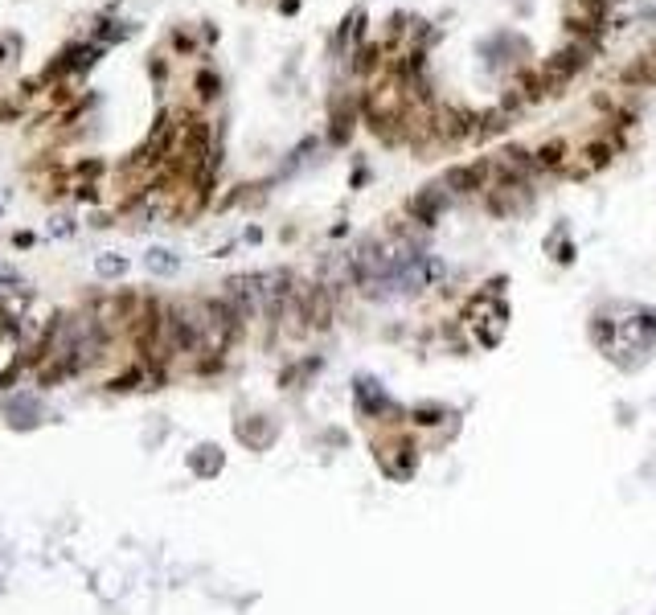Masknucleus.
I'll return each instance as SVG.
<instances>
[{
	"label": "nucleus",
	"instance_id": "423d86ee",
	"mask_svg": "<svg viewBox=\"0 0 656 615\" xmlns=\"http://www.w3.org/2000/svg\"><path fill=\"white\" fill-rule=\"evenodd\" d=\"M123 271H127L123 259H115V254H103V259H99V275H111V279H115V275H123Z\"/></svg>",
	"mask_w": 656,
	"mask_h": 615
},
{
	"label": "nucleus",
	"instance_id": "7ed1b4c3",
	"mask_svg": "<svg viewBox=\"0 0 656 615\" xmlns=\"http://www.w3.org/2000/svg\"><path fill=\"white\" fill-rule=\"evenodd\" d=\"M193 90H197V99H201V103H214V99L222 94V78H218V70H197Z\"/></svg>",
	"mask_w": 656,
	"mask_h": 615
},
{
	"label": "nucleus",
	"instance_id": "6e6552de",
	"mask_svg": "<svg viewBox=\"0 0 656 615\" xmlns=\"http://www.w3.org/2000/svg\"><path fill=\"white\" fill-rule=\"evenodd\" d=\"M172 50L176 54H193V37L189 33H172Z\"/></svg>",
	"mask_w": 656,
	"mask_h": 615
},
{
	"label": "nucleus",
	"instance_id": "9d476101",
	"mask_svg": "<svg viewBox=\"0 0 656 615\" xmlns=\"http://www.w3.org/2000/svg\"><path fill=\"white\" fill-rule=\"evenodd\" d=\"M300 8V0H279V12H296Z\"/></svg>",
	"mask_w": 656,
	"mask_h": 615
},
{
	"label": "nucleus",
	"instance_id": "20e7f679",
	"mask_svg": "<svg viewBox=\"0 0 656 615\" xmlns=\"http://www.w3.org/2000/svg\"><path fill=\"white\" fill-rule=\"evenodd\" d=\"M562 160H566V148H562V144H542L537 156H533L537 168H562Z\"/></svg>",
	"mask_w": 656,
	"mask_h": 615
},
{
	"label": "nucleus",
	"instance_id": "9b49d317",
	"mask_svg": "<svg viewBox=\"0 0 656 615\" xmlns=\"http://www.w3.org/2000/svg\"><path fill=\"white\" fill-rule=\"evenodd\" d=\"M4 58H8V46H4V41H0V62H4Z\"/></svg>",
	"mask_w": 656,
	"mask_h": 615
},
{
	"label": "nucleus",
	"instance_id": "f257e3e1",
	"mask_svg": "<svg viewBox=\"0 0 656 615\" xmlns=\"http://www.w3.org/2000/svg\"><path fill=\"white\" fill-rule=\"evenodd\" d=\"M586 58H582V50L574 46V50H562V54H554V58H546V66H542V86H562L566 78L582 66Z\"/></svg>",
	"mask_w": 656,
	"mask_h": 615
},
{
	"label": "nucleus",
	"instance_id": "1a4fd4ad",
	"mask_svg": "<svg viewBox=\"0 0 656 615\" xmlns=\"http://www.w3.org/2000/svg\"><path fill=\"white\" fill-rule=\"evenodd\" d=\"M439 414H443V410H414L410 419H414V423H422V427H435V423H439Z\"/></svg>",
	"mask_w": 656,
	"mask_h": 615
},
{
	"label": "nucleus",
	"instance_id": "0eeeda50",
	"mask_svg": "<svg viewBox=\"0 0 656 615\" xmlns=\"http://www.w3.org/2000/svg\"><path fill=\"white\" fill-rule=\"evenodd\" d=\"M123 37H127V29H123V25H107V21H103L99 41H107V46H111V41H123Z\"/></svg>",
	"mask_w": 656,
	"mask_h": 615
},
{
	"label": "nucleus",
	"instance_id": "f03ea898",
	"mask_svg": "<svg viewBox=\"0 0 656 615\" xmlns=\"http://www.w3.org/2000/svg\"><path fill=\"white\" fill-rule=\"evenodd\" d=\"M443 205H447V189H443V185H431V189H422V193L410 201V214H414V222L431 226V222L439 218Z\"/></svg>",
	"mask_w": 656,
	"mask_h": 615
},
{
	"label": "nucleus",
	"instance_id": "39448f33",
	"mask_svg": "<svg viewBox=\"0 0 656 615\" xmlns=\"http://www.w3.org/2000/svg\"><path fill=\"white\" fill-rule=\"evenodd\" d=\"M148 267H152L156 275H168V271H176V254H168V250H152V254H148Z\"/></svg>",
	"mask_w": 656,
	"mask_h": 615
}]
</instances>
